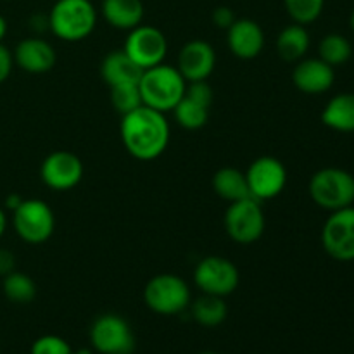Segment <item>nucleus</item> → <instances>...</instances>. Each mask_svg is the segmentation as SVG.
<instances>
[{
    "label": "nucleus",
    "instance_id": "f257e3e1",
    "mask_svg": "<svg viewBox=\"0 0 354 354\" xmlns=\"http://www.w3.org/2000/svg\"><path fill=\"white\" fill-rule=\"evenodd\" d=\"M120 133L128 154L138 161L158 159L166 151L171 137L165 113L147 106L121 116Z\"/></svg>",
    "mask_w": 354,
    "mask_h": 354
},
{
    "label": "nucleus",
    "instance_id": "f03ea898",
    "mask_svg": "<svg viewBox=\"0 0 354 354\" xmlns=\"http://www.w3.org/2000/svg\"><path fill=\"white\" fill-rule=\"evenodd\" d=\"M144 106L152 107L159 113H169L182 100L185 93L187 82L176 66L162 64L144 69L138 80Z\"/></svg>",
    "mask_w": 354,
    "mask_h": 354
},
{
    "label": "nucleus",
    "instance_id": "7ed1b4c3",
    "mask_svg": "<svg viewBox=\"0 0 354 354\" xmlns=\"http://www.w3.org/2000/svg\"><path fill=\"white\" fill-rule=\"evenodd\" d=\"M97 9L90 0H57L48 12V30L62 41H82L97 26Z\"/></svg>",
    "mask_w": 354,
    "mask_h": 354
},
{
    "label": "nucleus",
    "instance_id": "20e7f679",
    "mask_svg": "<svg viewBox=\"0 0 354 354\" xmlns=\"http://www.w3.org/2000/svg\"><path fill=\"white\" fill-rule=\"evenodd\" d=\"M308 192L322 209H344L354 204V176L342 168H322L310 178Z\"/></svg>",
    "mask_w": 354,
    "mask_h": 354
},
{
    "label": "nucleus",
    "instance_id": "39448f33",
    "mask_svg": "<svg viewBox=\"0 0 354 354\" xmlns=\"http://www.w3.org/2000/svg\"><path fill=\"white\" fill-rule=\"evenodd\" d=\"M144 303L154 313L175 317L190 306V287L182 277L159 273L145 283Z\"/></svg>",
    "mask_w": 354,
    "mask_h": 354
},
{
    "label": "nucleus",
    "instance_id": "423d86ee",
    "mask_svg": "<svg viewBox=\"0 0 354 354\" xmlns=\"http://www.w3.org/2000/svg\"><path fill=\"white\" fill-rule=\"evenodd\" d=\"M225 232L234 242L242 245L254 244L263 237L266 228L265 211L259 201L248 197L228 204L223 218Z\"/></svg>",
    "mask_w": 354,
    "mask_h": 354
},
{
    "label": "nucleus",
    "instance_id": "0eeeda50",
    "mask_svg": "<svg viewBox=\"0 0 354 354\" xmlns=\"http://www.w3.org/2000/svg\"><path fill=\"white\" fill-rule=\"evenodd\" d=\"M12 227L21 241L28 244H44L54 235L55 214L41 199H23L12 211Z\"/></svg>",
    "mask_w": 354,
    "mask_h": 354
},
{
    "label": "nucleus",
    "instance_id": "6e6552de",
    "mask_svg": "<svg viewBox=\"0 0 354 354\" xmlns=\"http://www.w3.org/2000/svg\"><path fill=\"white\" fill-rule=\"evenodd\" d=\"M92 348L100 354H133L137 348L133 330L123 317L100 315L90 327Z\"/></svg>",
    "mask_w": 354,
    "mask_h": 354
},
{
    "label": "nucleus",
    "instance_id": "1a4fd4ad",
    "mask_svg": "<svg viewBox=\"0 0 354 354\" xmlns=\"http://www.w3.org/2000/svg\"><path fill=\"white\" fill-rule=\"evenodd\" d=\"M239 282L237 266L223 256H206L194 268V283L203 294L227 297L237 290Z\"/></svg>",
    "mask_w": 354,
    "mask_h": 354
},
{
    "label": "nucleus",
    "instance_id": "9d476101",
    "mask_svg": "<svg viewBox=\"0 0 354 354\" xmlns=\"http://www.w3.org/2000/svg\"><path fill=\"white\" fill-rule=\"evenodd\" d=\"M322 245L335 261H354V206L332 211L322 228Z\"/></svg>",
    "mask_w": 354,
    "mask_h": 354
},
{
    "label": "nucleus",
    "instance_id": "9b49d317",
    "mask_svg": "<svg viewBox=\"0 0 354 354\" xmlns=\"http://www.w3.org/2000/svg\"><path fill=\"white\" fill-rule=\"evenodd\" d=\"M245 180L252 199L259 203L275 199L287 185V168L273 156H261L249 165Z\"/></svg>",
    "mask_w": 354,
    "mask_h": 354
},
{
    "label": "nucleus",
    "instance_id": "f8f14e48",
    "mask_svg": "<svg viewBox=\"0 0 354 354\" xmlns=\"http://www.w3.org/2000/svg\"><path fill=\"white\" fill-rule=\"evenodd\" d=\"M123 50L142 69L154 68L162 64L168 55V38L152 24H138L137 28L128 31Z\"/></svg>",
    "mask_w": 354,
    "mask_h": 354
},
{
    "label": "nucleus",
    "instance_id": "ddd939ff",
    "mask_svg": "<svg viewBox=\"0 0 354 354\" xmlns=\"http://www.w3.org/2000/svg\"><path fill=\"white\" fill-rule=\"evenodd\" d=\"M83 161L69 151H55L44 159L40 166L41 182L55 192L75 189L83 178Z\"/></svg>",
    "mask_w": 354,
    "mask_h": 354
},
{
    "label": "nucleus",
    "instance_id": "4468645a",
    "mask_svg": "<svg viewBox=\"0 0 354 354\" xmlns=\"http://www.w3.org/2000/svg\"><path fill=\"white\" fill-rule=\"evenodd\" d=\"M216 68V52L204 40H190L180 48L178 69L187 83L207 80Z\"/></svg>",
    "mask_w": 354,
    "mask_h": 354
},
{
    "label": "nucleus",
    "instance_id": "2eb2a0df",
    "mask_svg": "<svg viewBox=\"0 0 354 354\" xmlns=\"http://www.w3.org/2000/svg\"><path fill=\"white\" fill-rule=\"evenodd\" d=\"M266 44L265 31L261 24L249 17L235 19L227 30V45L235 57L242 61L256 59L263 52Z\"/></svg>",
    "mask_w": 354,
    "mask_h": 354
},
{
    "label": "nucleus",
    "instance_id": "dca6fc26",
    "mask_svg": "<svg viewBox=\"0 0 354 354\" xmlns=\"http://www.w3.org/2000/svg\"><path fill=\"white\" fill-rule=\"evenodd\" d=\"M335 71L320 57L301 59L292 71V83L306 95H322L334 86Z\"/></svg>",
    "mask_w": 354,
    "mask_h": 354
},
{
    "label": "nucleus",
    "instance_id": "f3484780",
    "mask_svg": "<svg viewBox=\"0 0 354 354\" xmlns=\"http://www.w3.org/2000/svg\"><path fill=\"white\" fill-rule=\"evenodd\" d=\"M14 64L31 75H44L55 66L57 54L45 38L30 37L21 40L12 50Z\"/></svg>",
    "mask_w": 354,
    "mask_h": 354
},
{
    "label": "nucleus",
    "instance_id": "a211bd4d",
    "mask_svg": "<svg viewBox=\"0 0 354 354\" xmlns=\"http://www.w3.org/2000/svg\"><path fill=\"white\" fill-rule=\"evenodd\" d=\"M142 73L144 69L123 48L111 50L100 62V78L106 85H109V88L121 83H138Z\"/></svg>",
    "mask_w": 354,
    "mask_h": 354
},
{
    "label": "nucleus",
    "instance_id": "6ab92c4d",
    "mask_svg": "<svg viewBox=\"0 0 354 354\" xmlns=\"http://www.w3.org/2000/svg\"><path fill=\"white\" fill-rule=\"evenodd\" d=\"M100 14L107 24L121 31H130L144 21L142 0H102Z\"/></svg>",
    "mask_w": 354,
    "mask_h": 354
},
{
    "label": "nucleus",
    "instance_id": "aec40b11",
    "mask_svg": "<svg viewBox=\"0 0 354 354\" xmlns=\"http://www.w3.org/2000/svg\"><path fill=\"white\" fill-rule=\"evenodd\" d=\"M322 123L339 133L354 131V93L342 92L332 97L322 111Z\"/></svg>",
    "mask_w": 354,
    "mask_h": 354
},
{
    "label": "nucleus",
    "instance_id": "412c9836",
    "mask_svg": "<svg viewBox=\"0 0 354 354\" xmlns=\"http://www.w3.org/2000/svg\"><path fill=\"white\" fill-rule=\"evenodd\" d=\"M211 185H213L214 194L227 201L228 204L251 197L245 173L237 168H230V166L218 169L213 175Z\"/></svg>",
    "mask_w": 354,
    "mask_h": 354
},
{
    "label": "nucleus",
    "instance_id": "4be33fe9",
    "mask_svg": "<svg viewBox=\"0 0 354 354\" xmlns=\"http://www.w3.org/2000/svg\"><path fill=\"white\" fill-rule=\"evenodd\" d=\"M310 33L303 24H289L277 37V52H279L280 59L287 62H297L304 59V55L310 50Z\"/></svg>",
    "mask_w": 354,
    "mask_h": 354
},
{
    "label": "nucleus",
    "instance_id": "5701e85b",
    "mask_svg": "<svg viewBox=\"0 0 354 354\" xmlns=\"http://www.w3.org/2000/svg\"><path fill=\"white\" fill-rule=\"evenodd\" d=\"M190 313H192V318L197 324L203 325V327L213 328L227 320L228 306L225 303V297L203 294L190 304Z\"/></svg>",
    "mask_w": 354,
    "mask_h": 354
},
{
    "label": "nucleus",
    "instance_id": "b1692460",
    "mask_svg": "<svg viewBox=\"0 0 354 354\" xmlns=\"http://www.w3.org/2000/svg\"><path fill=\"white\" fill-rule=\"evenodd\" d=\"M209 109L211 106L183 93L182 100L173 109V114L176 123L185 130H201L209 120Z\"/></svg>",
    "mask_w": 354,
    "mask_h": 354
},
{
    "label": "nucleus",
    "instance_id": "393cba45",
    "mask_svg": "<svg viewBox=\"0 0 354 354\" xmlns=\"http://www.w3.org/2000/svg\"><path fill=\"white\" fill-rule=\"evenodd\" d=\"M3 296L14 304H30L37 297V283L30 275L14 270L2 279Z\"/></svg>",
    "mask_w": 354,
    "mask_h": 354
},
{
    "label": "nucleus",
    "instance_id": "a878e982",
    "mask_svg": "<svg viewBox=\"0 0 354 354\" xmlns=\"http://www.w3.org/2000/svg\"><path fill=\"white\" fill-rule=\"evenodd\" d=\"M353 55V45L344 35L328 33L318 44V57L332 68L346 64Z\"/></svg>",
    "mask_w": 354,
    "mask_h": 354
},
{
    "label": "nucleus",
    "instance_id": "bb28decb",
    "mask_svg": "<svg viewBox=\"0 0 354 354\" xmlns=\"http://www.w3.org/2000/svg\"><path fill=\"white\" fill-rule=\"evenodd\" d=\"M111 104L121 116L144 106L138 83H121V85L111 86Z\"/></svg>",
    "mask_w": 354,
    "mask_h": 354
},
{
    "label": "nucleus",
    "instance_id": "cd10ccee",
    "mask_svg": "<svg viewBox=\"0 0 354 354\" xmlns=\"http://www.w3.org/2000/svg\"><path fill=\"white\" fill-rule=\"evenodd\" d=\"M283 6L294 23L306 26L322 16L325 0H283Z\"/></svg>",
    "mask_w": 354,
    "mask_h": 354
},
{
    "label": "nucleus",
    "instance_id": "c85d7f7f",
    "mask_svg": "<svg viewBox=\"0 0 354 354\" xmlns=\"http://www.w3.org/2000/svg\"><path fill=\"white\" fill-rule=\"evenodd\" d=\"M71 346L59 335H41L31 344V354H71Z\"/></svg>",
    "mask_w": 354,
    "mask_h": 354
},
{
    "label": "nucleus",
    "instance_id": "c756f323",
    "mask_svg": "<svg viewBox=\"0 0 354 354\" xmlns=\"http://www.w3.org/2000/svg\"><path fill=\"white\" fill-rule=\"evenodd\" d=\"M211 19H213L214 26L220 28V30L227 31L228 28L234 24V21L237 19V17H235V12L230 9V7L220 6L213 10V14H211Z\"/></svg>",
    "mask_w": 354,
    "mask_h": 354
},
{
    "label": "nucleus",
    "instance_id": "7c9ffc66",
    "mask_svg": "<svg viewBox=\"0 0 354 354\" xmlns=\"http://www.w3.org/2000/svg\"><path fill=\"white\" fill-rule=\"evenodd\" d=\"M14 66H16V64H14L12 50H9L6 45L0 44V85H2V83H6L7 80H9V76H10V73H12Z\"/></svg>",
    "mask_w": 354,
    "mask_h": 354
},
{
    "label": "nucleus",
    "instance_id": "2f4dec72",
    "mask_svg": "<svg viewBox=\"0 0 354 354\" xmlns=\"http://www.w3.org/2000/svg\"><path fill=\"white\" fill-rule=\"evenodd\" d=\"M16 270V258L9 249L0 248V277H6Z\"/></svg>",
    "mask_w": 354,
    "mask_h": 354
},
{
    "label": "nucleus",
    "instance_id": "473e14b6",
    "mask_svg": "<svg viewBox=\"0 0 354 354\" xmlns=\"http://www.w3.org/2000/svg\"><path fill=\"white\" fill-rule=\"evenodd\" d=\"M30 28L35 33H44L48 30V14H33L30 17Z\"/></svg>",
    "mask_w": 354,
    "mask_h": 354
},
{
    "label": "nucleus",
    "instance_id": "72a5a7b5",
    "mask_svg": "<svg viewBox=\"0 0 354 354\" xmlns=\"http://www.w3.org/2000/svg\"><path fill=\"white\" fill-rule=\"evenodd\" d=\"M21 203H23V197L17 196V194H10V196H7V199H6V207L7 209L14 211V209H17V206H19Z\"/></svg>",
    "mask_w": 354,
    "mask_h": 354
},
{
    "label": "nucleus",
    "instance_id": "f704fd0d",
    "mask_svg": "<svg viewBox=\"0 0 354 354\" xmlns=\"http://www.w3.org/2000/svg\"><path fill=\"white\" fill-rule=\"evenodd\" d=\"M7 225H9V220H7V214L6 211L0 207V239L6 235V230H7Z\"/></svg>",
    "mask_w": 354,
    "mask_h": 354
},
{
    "label": "nucleus",
    "instance_id": "c9c22d12",
    "mask_svg": "<svg viewBox=\"0 0 354 354\" xmlns=\"http://www.w3.org/2000/svg\"><path fill=\"white\" fill-rule=\"evenodd\" d=\"M7 30H9V26H7L6 17H3L2 14H0V44H3V38H6Z\"/></svg>",
    "mask_w": 354,
    "mask_h": 354
},
{
    "label": "nucleus",
    "instance_id": "e433bc0d",
    "mask_svg": "<svg viewBox=\"0 0 354 354\" xmlns=\"http://www.w3.org/2000/svg\"><path fill=\"white\" fill-rule=\"evenodd\" d=\"M349 26H351V31L354 33V9L351 12V17H349Z\"/></svg>",
    "mask_w": 354,
    "mask_h": 354
},
{
    "label": "nucleus",
    "instance_id": "4c0bfd02",
    "mask_svg": "<svg viewBox=\"0 0 354 354\" xmlns=\"http://www.w3.org/2000/svg\"><path fill=\"white\" fill-rule=\"evenodd\" d=\"M71 354H92L88 349H80V351H71Z\"/></svg>",
    "mask_w": 354,
    "mask_h": 354
},
{
    "label": "nucleus",
    "instance_id": "58836bf2",
    "mask_svg": "<svg viewBox=\"0 0 354 354\" xmlns=\"http://www.w3.org/2000/svg\"><path fill=\"white\" fill-rule=\"evenodd\" d=\"M199 354H218V353H211V351H206V353H199Z\"/></svg>",
    "mask_w": 354,
    "mask_h": 354
}]
</instances>
